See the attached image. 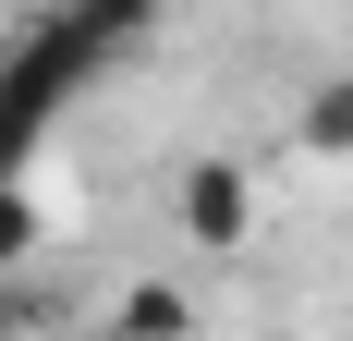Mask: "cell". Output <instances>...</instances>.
I'll list each match as a JSON object with an SVG mask.
<instances>
[{"label":"cell","instance_id":"cell-1","mask_svg":"<svg viewBox=\"0 0 353 341\" xmlns=\"http://www.w3.org/2000/svg\"><path fill=\"white\" fill-rule=\"evenodd\" d=\"M171 220H183V244H195V256H244L268 207H256V170H244V159H183Z\"/></svg>","mask_w":353,"mask_h":341},{"label":"cell","instance_id":"cell-2","mask_svg":"<svg viewBox=\"0 0 353 341\" xmlns=\"http://www.w3.org/2000/svg\"><path fill=\"white\" fill-rule=\"evenodd\" d=\"M85 73H110V49L85 25H73V12H37L25 37H12V49H0V86H25L37 110H61L73 86H85Z\"/></svg>","mask_w":353,"mask_h":341},{"label":"cell","instance_id":"cell-3","mask_svg":"<svg viewBox=\"0 0 353 341\" xmlns=\"http://www.w3.org/2000/svg\"><path fill=\"white\" fill-rule=\"evenodd\" d=\"M292 146L317 170H353V73H317L305 86V110H292Z\"/></svg>","mask_w":353,"mask_h":341},{"label":"cell","instance_id":"cell-4","mask_svg":"<svg viewBox=\"0 0 353 341\" xmlns=\"http://www.w3.org/2000/svg\"><path fill=\"white\" fill-rule=\"evenodd\" d=\"M110 341H195V305H183L171 280H134L122 317H110Z\"/></svg>","mask_w":353,"mask_h":341},{"label":"cell","instance_id":"cell-5","mask_svg":"<svg viewBox=\"0 0 353 341\" xmlns=\"http://www.w3.org/2000/svg\"><path fill=\"white\" fill-rule=\"evenodd\" d=\"M61 12H73V25H85V37H98L110 61H122V49H134V37L159 25V0H61Z\"/></svg>","mask_w":353,"mask_h":341},{"label":"cell","instance_id":"cell-6","mask_svg":"<svg viewBox=\"0 0 353 341\" xmlns=\"http://www.w3.org/2000/svg\"><path fill=\"white\" fill-rule=\"evenodd\" d=\"M37 232H49V220H37V195H25V183H0V269H25Z\"/></svg>","mask_w":353,"mask_h":341},{"label":"cell","instance_id":"cell-7","mask_svg":"<svg viewBox=\"0 0 353 341\" xmlns=\"http://www.w3.org/2000/svg\"><path fill=\"white\" fill-rule=\"evenodd\" d=\"M25 341H73V329H25Z\"/></svg>","mask_w":353,"mask_h":341}]
</instances>
